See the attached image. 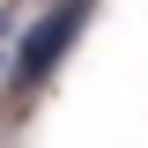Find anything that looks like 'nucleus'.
<instances>
[{
	"mask_svg": "<svg viewBox=\"0 0 148 148\" xmlns=\"http://www.w3.org/2000/svg\"><path fill=\"white\" fill-rule=\"evenodd\" d=\"M82 22H89V0H52L45 15L30 22V37H22V52H15V89H22V96H37V89L59 74V59L74 52Z\"/></svg>",
	"mask_w": 148,
	"mask_h": 148,
	"instance_id": "f257e3e1",
	"label": "nucleus"
},
{
	"mask_svg": "<svg viewBox=\"0 0 148 148\" xmlns=\"http://www.w3.org/2000/svg\"><path fill=\"white\" fill-rule=\"evenodd\" d=\"M0 37H8V15H0Z\"/></svg>",
	"mask_w": 148,
	"mask_h": 148,
	"instance_id": "f03ea898",
	"label": "nucleus"
}]
</instances>
